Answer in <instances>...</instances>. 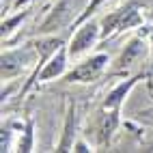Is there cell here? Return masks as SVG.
I'll return each mask as SVG.
<instances>
[{
  "mask_svg": "<svg viewBox=\"0 0 153 153\" xmlns=\"http://www.w3.org/2000/svg\"><path fill=\"white\" fill-rule=\"evenodd\" d=\"M142 26V13L136 4H127L119 11L108 13L104 19H101V39L114 37L117 33H123V30Z\"/></svg>",
  "mask_w": 153,
  "mask_h": 153,
  "instance_id": "obj_1",
  "label": "cell"
},
{
  "mask_svg": "<svg viewBox=\"0 0 153 153\" xmlns=\"http://www.w3.org/2000/svg\"><path fill=\"white\" fill-rule=\"evenodd\" d=\"M39 58L37 45H24L22 50H11V52L2 54V80H9L17 76L22 69H26L30 63H35Z\"/></svg>",
  "mask_w": 153,
  "mask_h": 153,
  "instance_id": "obj_2",
  "label": "cell"
},
{
  "mask_svg": "<svg viewBox=\"0 0 153 153\" xmlns=\"http://www.w3.org/2000/svg\"><path fill=\"white\" fill-rule=\"evenodd\" d=\"M99 37H101L99 24H97V22H86L82 28L76 30L74 37H71V41H69V45H67L69 56H71V58H80L84 52H88V50L97 43Z\"/></svg>",
  "mask_w": 153,
  "mask_h": 153,
  "instance_id": "obj_3",
  "label": "cell"
},
{
  "mask_svg": "<svg viewBox=\"0 0 153 153\" xmlns=\"http://www.w3.org/2000/svg\"><path fill=\"white\" fill-rule=\"evenodd\" d=\"M108 63L110 60L106 54H95V56L86 58L84 63H80L76 69H71L65 78H67V82H93L104 74Z\"/></svg>",
  "mask_w": 153,
  "mask_h": 153,
  "instance_id": "obj_4",
  "label": "cell"
},
{
  "mask_svg": "<svg viewBox=\"0 0 153 153\" xmlns=\"http://www.w3.org/2000/svg\"><path fill=\"white\" fill-rule=\"evenodd\" d=\"M67 56H69V50L65 48V45H60L56 52L48 58V63H43L41 65V69L37 71V74L28 80V84L24 86V91L33 84V82H48V80H54V78H58V76H63L65 74V67H67Z\"/></svg>",
  "mask_w": 153,
  "mask_h": 153,
  "instance_id": "obj_5",
  "label": "cell"
},
{
  "mask_svg": "<svg viewBox=\"0 0 153 153\" xmlns=\"http://www.w3.org/2000/svg\"><path fill=\"white\" fill-rule=\"evenodd\" d=\"M136 82H138V78H131V80H127V82L119 84L112 93H108V97H106V101H104V106H101V110L119 112V110H121V104H123V99H125V95L129 93V88L134 86Z\"/></svg>",
  "mask_w": 153,
  "mask_h": 153,
  "instance_id": "obj_6",
  "label": "cell"
},
{
  "mask_svg": "<svg viewBox=\"0 0 153 153\" xmlns=\"http://www.w3.org/2000/svg\"><path fill=\"white\" fill-rule=\"evenodd\" d=\"M140 56H142V41H140V39H131V41L125 45L121 58H119V67H129V65H134Z\"/></svg>",
  "mask_w": 153,
  "mask_h": 153,
  "instance_id": "obj_7",
  "label": "cell"
},
{
  "mask_svg": "<svg viewBox=\"0 0 153 153\" xmlns=\"http://www.w3.org/2000/svg\"><path fill=\"white\" fill-rule=\"evenodd\" d=\"M71 127H76V117H74V108L69 110V117H67V125H65V140L60 142V151H67L69 149V145H74L71 142Z\"/></svg>",
  "mask_w": 153,
  "mask_h": 153,
  "instance_id": "obj_8",
  "label": "cell"
},
{
  "mask_svg": "<svg viewBox=\"0 0 153 153\" xmlns=\"http://www.w3.org/2000/svg\"><path fill=\"white\" fill-rule=\"evenodd\" d=\"M104 2H106V0H93V2H91V4L86 7V11L78 17V24H80V22H86V19H88V15H93V13H95V9H97V7H101Z\"/></svg>",
  "mask_w": 153,
  "mask_h": 153,
  "instance_id": "obj_9",
  "label": "cell"
},
{
  "mask_svg": "<svg viewBox=\"0 0 153 153\" xmlns=\"http://www.w3.org/2000/svg\"><path fill=\"white\" fill-rule=\"evenodd\" d=\"M22 17H24V13H22V15H17V17H13L11 22L2 24V35H9V33H11V30H13V26H15L17 22H22Z\"/></svg>",
  "mask_w": 153,
  "mask_h": 153,
  "instance_id": "obj_10",
  "label": "cell"
},
{
  "mask_svg": "<svg viewBox=\"0 0 153 153\" xmlns=\"http://www.w3.org/2000/svg\"><path fill=\"white\" fill-rule=\"evenodd\" d=\"M74 151H91L84 142H78V145H74Z\"/></svg>",
  "mask_w": 153,
  "mask_h": 153,
  "instance_id": "obj_11",
  "label": "cell"
},
{
  "mask_svg": "<svg viewBox=\"0 0 153 153\" xmlns=\"http://www.w3.org/2000/svg\"><path fill=\"white\" fill-rule=\"evenodd\" d=\"M147 35H149V45H151V56H153V28L149 26V30H147Z\"/></svg>",
  "mask_w": 153,
  "mask_h": 153,
  "instance_id": "obj_12",
  "label": "cell"
},
{
  "mask_svg": "<svg viewBox=\"0 0 153 153\" xmlns=\"http://www.w3.org/2000/svg\"><path fill=\"white\" fill-rule=\"evenodd\" d=\"M151 95H153V84H151Z\"/></svg>",
  "mask_w": 153,
  "mask_h": 153,
  "instance_id": "obj_13",
  "label": "cell"
}]
</instances>
